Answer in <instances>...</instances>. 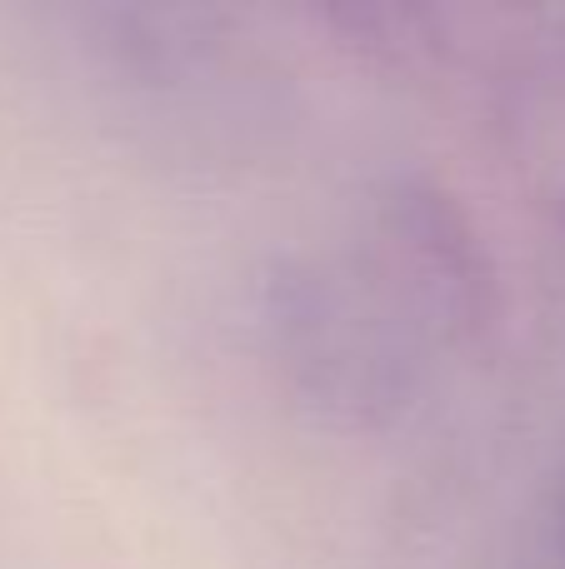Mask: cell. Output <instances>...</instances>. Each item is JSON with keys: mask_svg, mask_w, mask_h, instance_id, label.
Returning <instances> with one entry per match:
<instances>
[{"mask_svg": "<svg viewBox=\"0 0 565 569\" xmlns=\"http://www.w3.org/2000/svg\"><path fill=\"white\" fill-rule=\"evenodd\" d=\"M380 270L450 340L496 320V270L470 216L436 186H396L380 200Z\"/></svg>", "mask_w": 565, "mask_h": 569, "instance_id": "1", "label": "cell"}]
</instances>
